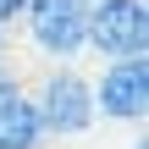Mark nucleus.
<instances>
[{"mask_svg": "<svg viewBox=\"0 0 149 149\" xmlns=\"http://www.w3.org/2000/svg\"><path fill=\"white\" fill-rule=\"evenodd\" d=\"M88 6L94 0H22V39L39 61L72 66L88 55Z\"/></svg>", "mask_w": 149, "mask_h": 149, "instance_id": "1", "label": "nucleus"}, {"mask_svg": "<svg viewBox=\"0 0 149 149\" xmlns=\"http://www.w3.org/2000/svg\"><path fill=\"white\" fill-rule=\"evenodd\" d=\"M28 94H33V111L44 122V138H83L100 122L94 116V88L77 72V61L72 66H50L39 77V88H28Z\"/></svg>", "mask_w": 149, "mask_h": 149, "instance_id": "2", "label": "nucleus"}, {"mask_svg": "<svg viewBox=\"0 0 149 149\" xmlns=\"http://www.w3.org/2000/svg\"><path fill=\"white\" fill-rule=\"evenodd\" d=\"M88 88H94V116L100 122L144 127V116H149V55L100 61V72L88 77Z\"/></svg>", "mask_w": 149, "mask_h": 149, "instance_id": "3", "label": "nucleus"}, {"mask_svg": "<svg viewBox=\"0 0 149 149\" xmlns=\"http://www.w3.org/2000/svg\"><path fill=\"white\" fill-rule=\"evenodd\" d=\"M88 50L100 61L149 55V6L144 0H94L88 6Z\"/></svg>", "mask_w": 149, "mask_h": 149, "instance_id": "4", "label": "nucleus"}, {"mask_svg": "<svg viewBox=\"0 0 149 149\" xmlns=\"http://www.w3.org/2000/svg\"><path fill=\"white\" fill-rule=\"evenodd\" d=\"M44 122H39V111H33V94L17 83V88H6L0 94V149H44Z\"/></svg>", "mask_w": 149, "mask_h": 149, "instance_id": "5", "label": "nucleus"}, {"mask_svg": "<svg viewBox=\"0 0 149 149\" xmlns=\"http://www.w3.org/2000/svg\"><path fill=\"white\" fill-rule=\"evenodd\" d=\"M17 17H22V0H0V28H11Z\"/></svg>", "mask_w": 149, "mask_h": 149, "instance_id": "6", "label": "nucleus"}, {"mask_svg": "<svg viewBox=\"0 0 149 149\" xmlns=\"http://www.w3.org/2000/svg\"><path fill=\"white\" fill-rule=\"evenodd\" d=\"M11 66V39H6V28H0V72Z\"/></svg>", "mask_w": 149, "mask_h": 149, "instance_id": "7", "label": "nucleus"}, {"mask_svg": "<svg viewBox=\"0 0 149 149\" xmlns=\"http://www.w3.org/2000/svg\"><path fill=\"white\" fill-rule=\"evenodd\" d=\"M133 149H144V138H133Z\"/></svg>", "mask_w": 149, "mask_h": 149, "instance_id": "8", "label": "nucleus"}]
</instances>
